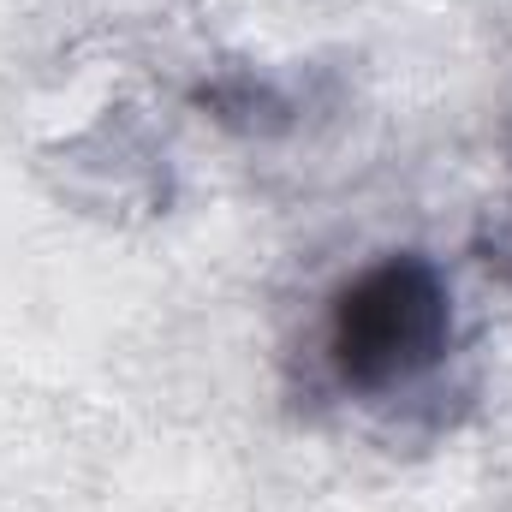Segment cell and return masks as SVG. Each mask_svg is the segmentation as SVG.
Here are the masks:
<instances>
[{"label":"cell","mask_w":512,"mask_h":512,"mask_svg":"<svg viewBox=\"0 0 512 512\" xmlns=\"http://www.w3.org/2000/svg\"><path fill=\"white\" fill-rule=\"evenodd\" d=\"M453 346V292L417 251L382 256L340 286L328 316V358L352 393H393L429 376Z\"/></svg>","instance_id":"obj_1"},{"label":"cell","mask_w":512,"mask_h":512,"mask_svg":"<svg viewBox=\"0 0 512 512\" xmlns=\"http://www.w3.org/2000/svg\"><path fill=\"white\" fill-rule=\"evenodd\" d=\"M483 251H489L483 262H489V268H501V274L512 280V227L501 233V239H495V245H483Z\"/></svg>","instance_id":"obj_2"}]
</instances>
